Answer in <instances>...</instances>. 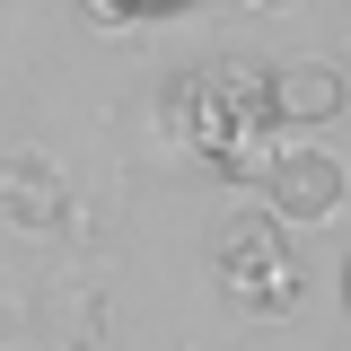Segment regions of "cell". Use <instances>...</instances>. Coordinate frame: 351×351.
<instances>
[{
	"instance_id": "6da1fadb",
	"label": "cell",
	"mask_w": 351,
	"mask_h": 351,
	"mask_svg": "<svg viewBox=\"0 0 351 351\" xmlns=\"http://www.w3.org/2000/svg\"><path fill=\"white\" fill-rule=\"evenodd\" d=\"M167 132L219 176V184H263L272 167V71L263 62H202L167 88Z\"/></svg>"
},
{
	"instance_id": "7a4b0ae2",
	"label": "cell",
	"mask_w": 351,
	"mask_h": 351,
	"mask_svg": "<svg viewBox=\"0 0 351 351\" xmlns=\"http://www.w3.org/2000/svg\"><path fill=\"white\" fill-rule=\"evenodd\" d=\"M211 281L228 290V307L246 316H290L299 307V255L281 246V219L272 211H228V228L211 237Z\"/></svg>"
},
{
	"instance_id": "4fadbf2b",
	"label": "cell",
	"mask_w": 351,
	"mask_h": 351,
	"mask_svg": "<svg viewBox=\"0 0 351 351\" xmlns=\"http://www.w3.org/2000/svg\"><path fill=\"white\" fill-rule=\"evenodd\" d=\"M343 351H351V343H343Z\"/></svg>"
},
{
	"instance_id": "7c38bea8",
	"label": "cell",
	"mask_w": 351,
	"mask_h": 351,
	"mask_svg": "<svg viewBox=\"0 0 351 351\" xmlns=\"http://www.w3.org/2000/svg\"><path fill=\"white\" fill-rule=\"evenodd\" d=\"M343 62H351V36H343Z\"/></svg>"
},
{
	"instance_id": "3957f363",
	"label": "cell",
	"mask_w": 351,
	"mask_h": 351,
	"mask_svg": "<svg viewBox=\"0 0 351 351\" xmlns=\"http://www.w3.org/2000/svg\"><path fill=\"white\" fill-rule=\"evenodd\" d=\"M343 193H351V176H343V158H325V149H272V167H263V211L299 219V228L334 219Z\"/></svg>"
},
{
	"instance_id": "5b68a950",
	"label": "cell",
	"mask_w": 351,
	"mask_h": 351,
	"mask_svg": "<svg viewBox=\"0 0 351 351\" xmlns=\"http://www.w3.org/2000/svg\"><path fill=\"white\" fill-rule=\"evenodd\" d=\"M62 211H71V184L44 158H0V219L9 228H62Z\"/></svg>"
},
{
	"instance_id": "8992f818",
	"label": "cell",
	"mask_w": 351,
	"mask_h": 351,
	"mask_svg": "<svg viewBox=\"0 0 351 351\" xmlns=\"http://www.w3.org/2000/svg\"><path fill=\"white\" fill-rule=\"evenodd\" d=\"M36 325H44L62 351H88L97 334H106V299H97L88 281H62V290H44V299H36Z\"/></svg>"
},
{
	"instance_id": "30bf717a",
	"label": "cell",
	"mask_w": 351,
	"mask_h": 351,
	"mask_svg": "<svg viewBox=\"0 0 351 351\" xmlns=\"http://www.w3.org/2000/svg\"><path fill=\"white\" fill-rule=\"evenodd\" d=\"M246 9H299V0H246Z\"/></svg>"
},
{
	"instance_id": "52a82bcc",
	"label": "cell",
	"mask_w": 351,
	"mask_h": 351,
	"mask_svg": "<svg viewBox=\"0 0 351 351\" xmlns=\"http://www.w3.org/2000/svg\"><path fill=\"white\" fill-rule=\"evenodd\" d=\"M27 325H36V299L0 281V343H9V334H27Z\"/></svg>"
},
{
	"instance_id": "9c48e42d",
	"label": "cell",
	"mask_w": 351,
	"mask_h": 351,
	"mask_svg": "<svg viewBox=\"0 0 351 351\" xmlns=\"http://www.w3.org/2000/svg\"><path fill=\"white\" fill-rule=\"evenodd\" d=\"M132 9H141V18H149V9H184V0H132Z\"/></svg>"
},
{
	"instance_id": "8fae6325",
	"label": "cell",
	"mask_w": 351,
	"mask_h": 351,
	"mask_svg": "<svg viewBox=\"0 0 351 351\" xmlns=\"http://www.w3.org/2000/svg\"><path fill=\"white\" fill-rule=\"evenodd\" d=\"M343 307H351V263H343Z\"/></svg>"
},
{
	"instance_id": "ba28073f",
	"label": "cell",
	"mask_w": 351,
	"mask_h": 351,
	"mask_svg": "<svg viewBox=\"0 0 351 351\" xmlns=\"http://www.w3.org/2000/svg\"><path fill=\"white\" fill-rule=\"evenodd\" d=\"M80 18H88V27H106V36H114V27H132V18H141V9H132V0H80Z\"/></svg>"
},
{
	"instance_id": "277c9868",
	"label": "cell",
	"mask_w": 351,
	"mask_h": 351,
	"mask_svg": "<svg viewBox=\"0 0 351 351\" xmlns=\"http://www.w3.org/2000/svg\"><path fill=\"white\" fill-rule=\"evenodd\" d=\"M351 114V80H343V62H281L272 71V123H299V132H325V123H343Z\"/></svg>"
}]
</instances>
